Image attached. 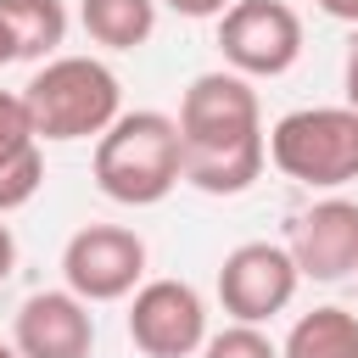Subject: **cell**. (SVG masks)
<instances>
[{
	"mask_svg": "<svg viewBox=\"0 0 358 358\" xmlns=\"http://www.w3.org/2000/svg\"><path fill=\"white\" fill-rule=\"evenodd\" d=\"M39 185H45V151L34 145V151H22L11 168H0V218L17 213V207H28V201L39 196Z\"/></svg>",
	"mask_w": 358,
	"mask_h": 358,
	"instance_id": "cell-14",
	"label": "cell"
},
{
	"mask_svg": "<svg viewBox=\"0 0 358 358\" xmlns=\"http://www.w3.org/2000/svg\"><path fill=\"white\" fill-rule=\"evenodd\" d=\"M62 280L84 302H123L145 280V241L123 224H84L62 246Z\"/></svg>",
	"mask_w": 358,
	"mask_h": 358,
	"instance_id": "cell-7",
	"label": "cell"
},
{
	"mask_svg": "<svg viewBox=\"0 0 358 358\" xmlns=\"http://www.w3.org/2000/svg\"><path fill=\"white\" fill-rule=\"evenodd\" d=\"M0 358H22V352H17V347H11V341H0Z\"/></svg>",
	"mask_w": 358,
	"mask_h": 358,
	"instance_id": "cell-22",
	"label": "cell"
},
{
	"mask_svg": "<svg viewBox=\"0 0 358 358\" xmlns=\"http://www.w3.org/2000/svg\"><path fill=\"white\" fill-rule=\"evenodd\" d=\"M6 62H17V39H11V28H6V17H0V67Z\"/></svg>",
	"mask_w": 358,
	"mask_h": 358,
	"instance_id": "cell-21",
	"label": "cell"
},
{
	"mask_svg": "<svg viewBox=\"0 0 358 358\" xmlns=\"http://www.w3.org/2000/svg\"><path fill=\"white\" fill-rule=\"evenodd\" d=\"M185 179L179 117L168 112H117V123L95 140V185L117 207H157Z\"/></svg>",
	"mask_w": 358,
	"mask_h": 358,
	"instance_id": "cell-2",
	"label": "cell"
},
{
	"mask_svg": "<svg viewBox=\"0 0 358 358\" xmlns=\"http://www.w3.org/2000/svg\"><path fill=\"white\" fill-rule=\"evenodd\" d=\"M324 17H336V22H358V0H313Z\"/></svg>",
	"mask_w": 358,
	"mask_h": 358,
	"instance_id": "cell-19",
	"label": "cell"
},
{
	"mask_svg": "<svg viewBox=\"0 0 358 358\" xmlns=\"http://www.w3.org/2000/svg\"><path fill=\"white\" fill-rule=\"evenodd\" d=\"M129 341L145 358H190L207 347V302L185 280H140L129 296Z\"/></svg>",
	"mask_w": 358,
	"mask_h": 358,
	"instance_id": "cell-8",
	"label": "cell"
},
{
	"mask_svg": "<svg viewBox=\"0 0 358 358\" xmlns=\"http://www.w3.org/2000/svg\"><path fill=\"white\" fill-rule=\"evenodd\" d=\"M0 17L17 39V62H50L67 39V6L62 0H0Z\"/></svg>",
	"mask_w": 358,
	"mask_h": 358,
	"instance_id": "cell-13",
	"label": "cell"
},
{
	"mask_svg": "<svg viewBox=\"0 0 358 358\" xmlns=\"http://www.w3.org/2000/svg\"><path fill=\"white\" fill-rule=\"evenodd\" d=\"M296 285H302V268L280 241H241L218 263V302L235 324H268L274 313L291 308Z\"/></svg>",
	"mask_w": 358,
	"mask_h": 358,
	"instance_id": "cell-6",
	"label": "cell"
},
{
	"mask_svg": "<svg viewBox=\"0 0 358 358\" xmlns=\"http://www.w3.org/2000/svg\"><path fill=\"white\" fill-rule=\"evenodd\" d=\"M201 358H280V347L263 336V324H224L218 336H207Z\"/></svg>",
	"mask_w": 358,
	"mask_h": 358,
	"instance_id": "cell-16",
	"label": "cell"
},
{
	"mask_svg": "<svg viewBox=\"0 0 358 358\" xmlns=\"http://www.w3.org/2000/svg\"><path fill=\"white\" fill-rule=\"evenodd\" d=\"M285 246H291L302 280L336 285V280L358 274V201H347V196L313 201L308 213H296Z\"/></svg>",
	"mask_w": 358,
	"mask_h": 358,
	"instance_id": "cell-10",
	"label": "cell"
},
{
	"mask_svg": "<svg viewBox=\"0 0 358 358\" xmlns=\"http://www.w3.org/2000/svg\"><path fill=\"white\" fill-rule=\"evenodd\" d=\"M39 145V134H34V117H28V101H22V90L11 95V90H0V168H11L22 151H34Z\"/></svg>",
	"mask_w": 358,
	"mask_h": 358,
	"instance_id": "cell-15",
	"label": "cell"
},
{
	"mask_svg": "<svg viewBox=\"0 0 358 358\" xmlns=\"http://www.w3.org/2000/svg\"><path fill=\"white\" fill-rule=\"evenodd\" d=\"M341 84H347V106L358 112V45L347 50V67H341Z\"/></svg>",
	"mask_w": 358,
	"mask_h": 358,
	"instance_id": "cell-20",
	"label": "cell"
},
{
	"mask_svg": "<svg viewBox=\"0 0 358 358\" xmlns=\"http://www.w3.org/2000/svg\"><path fill=\"white\" fill-rule=\"evenodd\" d=\"M173 17H190V22H207V17H224L235 0H162Z\"/></svg>",
	"mask_w": 358,
	"mask_h": 358,
	"instance_id": "cell-17",
	"label": "cell"
},
{
	"mask_svg": "<svg viewBox=\"0 0 358 358\" xmlns=\"http://www.w3.org/2000/svg\"><path fill=\"white\" fill-rule=\"evenodd\" d=\"M22 101H28L34 134L50 145H67V140H90V134L101 140L117 123L123 84L101 56H50L22 84Z\"/></svg>",
	"mask_w": 358,
	"mask_h": 358,
	"instance_id": "cell-3",
	"label": "cell"
},
{
	"mask_svg": "<svg viewBox=\"0 0 358 358\" xmlns=\"http://www.w3.org/2000/svg\"><path fill=\"white\" fill-rule=\"evenodd\" d=\"M268 162L308 190H341L358 179V112L296 106L268 129Z\"/></svg>",
	"mask_w": 358,
	"mask_h": 358,
	"instance_id": "cell-4",
	"label": "cell"
},
{
	"mask_svg": "<svg viewBox=\"0 0 358 358\" xmlns=\"http://www.w3.org/2000/svg\"><path fill=\"white\" fill-rule=\"evenodd\" d=\"M78 22L106 50H140L157 34V0H84Z\"/></svg>",
	"mask_w": 358,
	"mask_h": 358,
	"instance_id": "cell-11",
	"label": "cell"
},
{
	"mask_svg": "<svg viewBox=\"0 0 358 358\" xmlns=\"http://www.w3.org/2000/svg\"><path fill=\"white\" fill-rule=\"evenodd\" d=\"M179 140H185V185H196L201 196L252 190L268 162V134L252 78H241L235 67L196 73L179 95Z\"/></svg>",
	"mask_w": 358,
	"mask_h": 358,
	"instance_id": "cell-1",
	"label": "cell"
},
{
	"mask_svg": "<svg viewBox=\"0 0 358 358\" xmlns=\"http://www.w3.org/2000/svg\"><path fill=\"white\" fill-rule=\"evenodd\" d=\"M11 268H17V235H11V224L0 218V280H11Z\"/></svg>",
	"mask_w": 358,
	"mask_h": 358,
	"instance_id": "cell-18",
	"label": "cell"
},
{
	"mask_svg": "<svg viewBox=\"0 0 358 358\" xmlns=\"http://www.w3.org/2000/svg\"><path fill=\"white\" fill-rule=\"evenodd\" d=\"M280 358H358V313H347L336 302L302 313L291 324Z\"/></svg>",
	"mask_w": 358,
	"mask_h": 358,
	"instance_id": "cell-12",
	"label": "cell"
},
{
	"mask_svg": "<svg viewBox=\"0 0 358 358\" xmlns=\"http://www.w3.org/2000/svg\"><path fill=\"white\" fill-rule=\"evenodd\" d=\"M11 347L22 358H90L95 352V313L78 291H34L17 302Z\"/></svg>",
	"mask_w": 358,
	"mask_h": 358,
	"instance_id": "cell-9",
	"label": "cell"
},
{
	"mask_svg": "<svg viewBox=\"0 0 358 358\" xmlns=\"http://www.w3.org/2000/svg\"><path fill=\"white\" fill-rule=\"evenodd\" d=\"M218 56L241 78H280L302 56V17L285 0H235L218 17Z\"/></svg>",
	"mask_w": 358,
	"mask_h": 358,
	"instance_id": "cell-5",
	"label": "cell"
}]
</instances>
